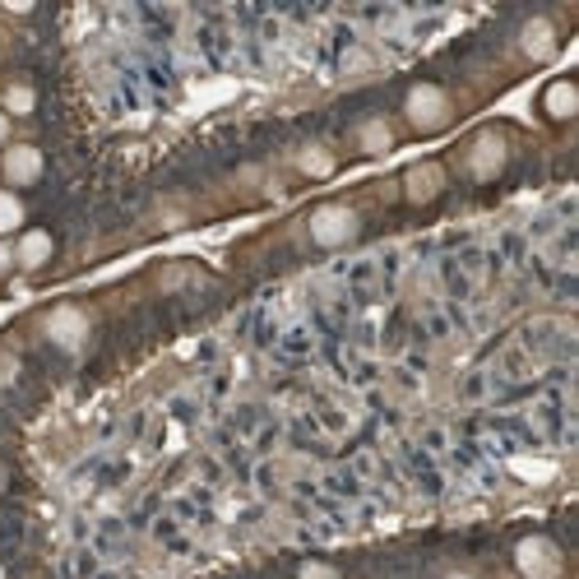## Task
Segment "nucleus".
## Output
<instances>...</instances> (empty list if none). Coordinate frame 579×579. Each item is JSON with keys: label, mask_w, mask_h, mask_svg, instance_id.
<instances>
[{"label": "nucleus", "mask_w": 579, "mask_h": 579, "mask_svg": "<svg viewBox=\"0 0 579 579\" xmlns=\"http://www.w3.org/2000/svg\"><path fill=\"white\" fill-rule=\"evenodd\" d=\"M506 158H510L506 140H500L496 130H482L477 140L469 144V153H463V167H469V177H473V181H492L496 172L506 167Z\"/></svg>", "instance_id": "nucleus-4"}, {"label": "nucleus", "mask_w": 579, "mask_h": 579, "mask_svg": "<svg viewBox=\"0 0 579 579\" xmlns=\"http://www.w3.org/2000/svg\"><path fill=\"white\" fill-rule=\"evenodd\" d=\"M357 227H362L357 209H347V204H320L316 214H311V241L324 246V250H339V246H347V241L357 237Z\"/></svg>", "instance_id": "nucleus-2"}, {"label": "nucleus", "mask_w": 579, "mask_h": 579, "mask_svg": "<svg viewBox=\"0 0 579 579\" xmlns=\"http://www.w3.org/2000/svg\"><path fill=\"white\" fill-rule=\"evenodd\" d=\"M5 140H10V116L0 111V144H5Z\"/></svg>", "instance_id": "nucleus-17"}, {"label": "nucleus", "mask_w": 579, "mask_h": 579, "mask_svg": "<svg viewBox=\"0 0 579 579\" xmlns=\"http://www.w3.org/2000/svg\"><path fill=\"white\" fill-rule=\"evenodd\" d=\"M0 487H5V473H0Z\"/></svg>", "instance_id": "nucleus-19"}, {"label": "nucleus", "mask_w": 579, "mask_h": 579, "mask_svg": "<svg viewBox=\"0 0 579 579\" xmlns=\"http://www.w3.org/2000/svg\"><path fill=\"white\" fill-rule=\"evenodd\" d=\"M519 47H524L529 61H547L556 51V24L552 19H529L524 33H519Z\"/></svg>", "instance_id": "nucleus-9"}, {"label": "nucleus", "mask_w": 579, "mask_h": 579, "mask_svg": "<svg viewBox=\"0 0 579 579\" xmlns=\"http://www.w3.org/2000/svg\"><path fill=\"white\" fill-rule=\"evenodd\" d=\"M51 250H56L51 232L28 227V232H19V241H14V264H19V269H43V264L51 260Z\"/></svg>", "instance_id": "nucleus-8"}, {"label": "nucleus", "mask_w": 579, "mask_h": 579, "mask_svg": "<svg viewBox=\"0 0 579 579\" xmlns=\"http://www.w3.org/2000/svg\"><path fill=\"white\" fill-rule=\"evenodd\" d=\"M357 149L362 153H390L394 149V126L385 116H371V121L357 126Z\"/></svg>", "instance_id": "nucleus-11"}, {"label": "nucleus", "mask_w": 579, "mask_h": 579, "mask_svg": "<svg viewBox=\"0 0 579 579\" xmlns=\"http://www.w3.org/2000/svg\"><path fill=\"white\" fill-rule=\"evenodd\" d=\"M543 111L552 116V121H570V116L579 111V88H575V80H552L543 88Z\"/></svg>", "instance_id": "nucleus-10"}, {"label": "nucleus", "mask_w": 579, "mask_h": 579, "mask_svg": "<svg viewBox=\"0 0 579 579\" xmlns=\"http://www.w3.org/2000/svg\"><path fill=\"white\" fill-rule=\"evenodd\" d=\"M0 579H5V566H0Z\"/></svg>", "instance_id": "nucleus-20"}, {"label": "nucleus", "mask_w": 579, "mask_h": 579, "mask_svg": "<svg viewBox=\"0 0 579 579\" xmlns=\"http://www.w3.org/2000/svg\"><path fill=\"white\" fill-rule=\"evenodd\" d=\"M515 566H519V575H524V579H556V575H562V547H556L552 537H543V533L519 537Z\"/></svg>", "instance_id": "nucleus-3"}, {"label": "nucleus", "mask_w": 579, "mask_h": 579, "mask_svg": "<svg viewBox=\"0 0 579 579\" xmlns=\"http://www.w3.org/2000/svg\"><path fill=\"white\" fill-rule=\"evenodd\" d=\"M14 269V241H0V274H10Z\"/></svg>", "instance_id": "nucleus-16"}, {"label": "nucleus", "mask_w": 579, "mask_h": 579, "mask_svg": "<svg viewBox=\"0 0 579 579\" xmlns=\"http://www.w3.org/2000/svg\"><path fill=\"white\" fill-rule=\"evenodd\" d=\"M446 579H473V575H446Z\"/></svg>", "instance_id": "nucleus-18"}, {"label": "nucleus", "mask_w": 579, "mask_h": 579, "mask_svg": "<svg viewBox=\"0 0 579 579\" xmlns=\"http://www.w3.org/2000/svg\"><path fill=\"white\" fill-rule=\"evenodd\" d=\"M5 181L10 186H37L43 181V149H33V144H14V149H5Z\"/></svg>", "instance_id": "nucleus-6"}, {"label": "nucleus", "mask_w": 579, "mask_h": 579, "mask_svg": "<svg viewBox=\"0 0 579 579\" xmlns=\"http://www.w3.org/2000/svg\"><path fill=\"white\" fill-rule=\"evenodd\" d=\"M297 167L306 172V177H330V172H334V153L320 149V144H311V149H302Z\"/></svg>", "instance_id": "nucleus-13"}, {"label": "nucleus", "mask_w": 579, "mask_h": 579, "mask_svg": "<svg viewBox=\"0 0 579 579\" xmlns=\"http://www.w3.org/2000/svg\"><path fill=\"white\" fill-rule=\"evenodd\" d=\"M47 339L56 347H66V353H80L84 339H88V316L80 311V306H56V311L47 316Z\"/></svg>", "instance_id": "nucleus-5"}, {"label": "nucleus", "mask_w": 579, "mask_h": 579, "mask_svg": "<svg viewBox=\"0 0 579 579\" xmlns=\"http://www.w3.org/2000/svg\"><path fill=\"white\" fill-rule=\"evenodd\" d=\"M440 190H446V167L440 163H413L409 172H403V196H409L413 204L436 200Z\"/></svg>", "instance_id": "nucleus-7"}, {"label": "nucleus", "mask_w": 579, "mask_h": 579, "mask_svg": "<svg viewBox=\"0 0 579 579\" xmlns=\"http://www.w3.org/2000/svg\"><path fill=\"white\" fill-rule=\"evenodd\" d=\"M19 227H24V200H19L14 190H0V241Z\"/></svg>", "instance_id": "nucleus-12"}, {"label": "nucleus", "mask_w": 579, "mask_h": 579, "mask_svg": "<svg viewBox=\"0 0 579 579\" xmlns=\"http://www.w3.org/2000/svg\"><path fill=\"white\" fill-rule=\"evenodd\" d=\"M403 116H409V126L417 134H436L454 121V103L440 84H413L409 98H403Z\"/></svg>", "instance_id": "nucleus-1"}, {"label": "nucleus", "mask_w": 579, "mask_h": 579, "mask_svg": "<svg viewBox=\"0 0 579 579\" xmlns=\"http://www.w3.org/2000/svg\"><path fill=\"white\" fill-rule=\"evenodd\" d=\"M297 579H343L334 566H324V562H306L302 570H297Z\"/></svg>", "instance_id": "nucleus-15"}, {"label": "nucleus", "mask_w": 579, "mask_h": 579, "mask_svg": "<svg viewBox=\"0 0 579 579\" xmlns=\"http://www.w3.org/2000/svg\"><path fill=\"white\" fill-rule=\"evenodd\" d=\"M33 107H37V93L28 84H10L5 88V103H0V111H5V116H28Z\"/></svg>", "instance_id": "nucleus-14"}]
</instances>
